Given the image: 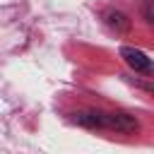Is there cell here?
Returning a JSON list of instances; mask_svg holds the SVG:
<instances>
[{
  "instance_id": "cell-1",
  "label": "cell",
  "mask_w": 154,
  "mask_h": 154,
  "mask_svg": "<svg viewBox=\"0 0 154 154\" xmlns=\"http://www.w3.org/2000/svg\"><path fill=\"white\" fill-rule=\"evenodd\" d=\"M77 125L82 128H91V130H113V132H137L140 123L135 116L125 113V111H79L72 118Z\"/></svg>"
},
{
  "instance_id": "cell-2",
  "label": "cell",
  "mask_w": 154,
  "mask_h": 154,
  "mask_svg": "<svg viewBox=\"0 0 154 154\" xmlns=\"http://www.w3.org/2000/svg\"><path fill=\"white\" fill-rule=\"evenodd\" d=\"M120 55H123V60H125L135 72H152V60H149L147 53H142L140 48L123 46V48H120Z\"/></svg>"
},
{
  "instance_id": "cell-3",
  "label": "cell",
  "mask_w": 154,
  "mask_h": 154,
  "mask_svg": "<svg viewBox=\"0 0 154 154\" xmlns=\"http://www.w3.org/2000/svg\"><path fill=\"white\" fill-rule=\"evenodd\" d=\"M103 22H106V26L113 29L116 34L130 31V19H128V14H123V12H118V10H106V12H103Z\"/></svg>"
},
{
  "instance_id": "cell-4",
  "label": "cell",
  "mask_w": 154,
  "mask_h": 154,
  "mask_svg": "<svg viewBox=\"0 0 154 154\" xmlns=\"http://www.w3.org/2000/svg\"><path fill=\"white\" fill-rule=\"evenodd\" d=\"M144 19H147L149 24L154 22V17H152V2H147V5H144Z\"/></svg>"
}]
</instances>
